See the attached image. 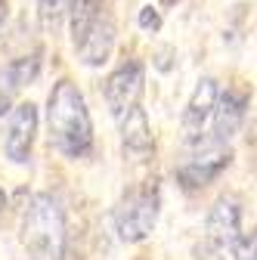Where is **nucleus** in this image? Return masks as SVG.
Listing matches in <instances>:
<instances>
[{
    "label": "nucleus",
    "instance_id": "1",
    "mask_svg": "<svg viewBox=\"0 0 257 260\" xmlns=\"http://www.w3.org/2000/svg\"><path fill=\"white\" fill-rule=\"evenodd\" d=\"M47 124H50V143L66 158H84L93 149V121L87 103L69 78H62L50 90Z\"/></svg>",
    "mask_w": 257,
    "mask_h": 260
},
{
    "label": "nucleus",
    "instance_id": "2",
    "mask_svg": "<svg viewBox=\"0 0 257 260\" xmlns=\"http://www.w3.org/2000/svg\"><path fill=\"white\" fill-rule=\"evenodd\" d=\"M22 245L31 260H66V217L53 195L38 192L25 202Z\"/></svg>",
    "mask_w": 257,
    "mask_h": 260
},
{
    "label": "nucleus",
    "instance_id": "3",
    "mask_svg": "<svg viewBox=\"0 0 257 260\" xmlns=\"http://www.w3.org/2000/svg\"><path fill=\"white\" fill-rule=\"evenodd\" d=\"M158 208H162V189L158 180H146L143 186L131 189L115 208V230L124 242H143L158 223Z\"/></svg>",
    "mask_w": 257,
    "mask_h": 260
},
{
    "label": "nucleus",
    "instance_id": "4",
    "mask_svg": "<svg viewBox=\"0 0 257 260\" xmlns=\"http://www.w3.org/2000/svg\"><path fill=\"white\" fill-rule=\"evenodd\" d=\"M230 161H233L230 146H223L220 140H214V146H205L202 152L186 158L177 168V183L186 186V189H202V186H208L211 180H217L223 171H227Z\"/></svg>",
    "mask_w": 257,
    "mask_h": 260
},
{
    "label": "nucleus",
    "instance_id": "5",
    "mask_svg": "<svg viewBox=\"0 0 257 260\" xmlns=\"http://www.w3.org/2000/svg\"><path fill=\"white\" fill-rule=\"evenodd\" d=\"M143 87H146V69L143 62H124L121 69H115L106 81V103L115 118L124 112H131L143 100Z\"/></svg>",
    "mask_w": 257,
    "mask_h": 260
},
{
    "label": "nucleus",
    "instance_id": "6",
    "mask_svg": "<svg viewBox=\"0 0 257 260\" xmlns=\"http://www.w3.org/2000/svg\"><path fill=\"white\" fill-rule=\"evenodd\" d=\"M35 134H38V109L31 106V103H22V106L10 109L7 134H4L7 158H10V161H16V165H25V161L31 158Z\"/></svg>",
    "mask_w": 257,
    "mask_h": 260
},
{
    "label": "nucleus",
    "instance_id": "7",
    "mask_svg": "<svg viewBox=\"0 0 257 260\" xmlns=\"http://www.w3.org/2000/svg\"><path fill=\"white\" fill-rule=\"evenodd\" d=\"M239 236H242V208L233 195H223L208 214V239L217 248H233Z\"/></svg>",
    "mask_w": 257,
    "mask_h": 260
},
{
    "label": "nucleus",
    "instance_id": "8",
    "mask_svg": "<svg viewBox=\"0 0 257 260\" xmlns=\"http://www.w3.org/2000/svg\"><path fill=\"white\" fill-rule=\"evenodd\" d=\"M217 81L214 78H202L199 87L192 90L189 96V103H186V112H183V130H186V140L189 143H196L202 137V130H205V121L211 118L214 106H217Z\"/></svg>",
    "mask_w": 257,
    "mask_h": 260
},
{
    "label": "nucleus",
    "instance_id": "9",
    "mask_svg": "<svg viewBox=\"0 0 257 260\" xmlns=\"http://www.w3.org/2000/svg\"><path fill=\"white\" fill-rule=\"evenodd\" d=\"M121 143H124V152L137 158V161H146L152 152H155V143H152V127H149V118L140 106H134L131 112H124L121 118Z\"/></svg>",
    "mask_w": 257,
    "mask_h": 260
},
{
    "label": "nucleus",
    "instance_id": "10",
    "mask_svg": "<svg viewBox=\"0 0 257 260\" xmlns=\"http://www.w3.org/2000/svg\"><path fill=\"white\" fill-rule=\"evenodd\" d=\"M245 112H248V96L239 93V90H227L223 96H217V106L211 112L214 118V140L227 143L239 134V127L245 121Z\"/></svg>",
    "mask_w": 257,
    "mask_h": 260
},
{
    "label": "nucleus",
    "instance_id": "11",
    "mask_svg": "<svg viewBox=\"0 0 257 260\" xmlns=\"http://www.w3.org/2000/svg\"><path fill=\"white\" fill-rule=\"evenodd\" d=\"M75 47H78V53L87 65H103L109 59L112 47H115V22L112 19H96L90 25V31Z\"/></svg>",
    "mask_w": 257,
    "mask_h": 260
},
{
    "label": "nucleus",
    "instance_id": "12",
    "mask_svg": "<svg viewBox=\"0 0 257 260\" xmlns=\"http://www.w3.org/2000/svg\"><path fill=\"white\" fill-rule=\"evenodd\" d=\"M100 10H103V0H72L69 19H72V41L75 44L90 31V25L100 19Z\"/></svg>",
    "mask_w": 257,
    "mask_h": 260
},
{
    "label": "nucleus",
    "instance_id": "13",
    "mask_svg": "<svg viewBox=\"0 0 257 260\" xmlns=\"http://www.w3.org/2000/svg\"><path fill=\"white\" fill-rule=\"evenodd\" d=\"M7 72H10L13 84L22 90L25 84H31V81L41 75V56H38V53H35V56H22V59H16V62L7 65Z\"/></svg>",
    "mask_w": 257,
    "mask_h": 260
},
{
    "label": "nucleus",
    "instance_id": "14",
    "mask_svg": "<svg viewBox=\"0 0 257 260\" xmlns=\"http://www.w3.org/2000/svg\"><path fill=\"white\" fill-rule=\"evenodd\" d=\"M69 4L66 0H38V19H41V28L47 35H56L59 25H62V16H66Z\"/></svg>",
    "mask_w": 257,
    "mask_h": 260
},
{
    "label": "nucleus",
    "instance_id": "15",
    "mask_svg": "<svg viewBox=\"0 0 257 260\" xmlns=\"http://www.w3.org/2000/svg\"><path fill=\"white\" fill-rule=\"evenodd\" d=\"M16 84H13V78H10V72L7 69H0V115L4 112H10V106H13V96H16Z\"/></svg>",
    "mask_w": 257,
    "mask_h": 260
},
{
    "label": "nucleus",
    "instance_id": "16",
    "mask_svg": "<svg viewBox=\"0 0 257 260\" xmlns=\"http://www.w3.org/2000/svg\"><path fill=\"white\" fill-rule=\"evenodd\" d=\"M140 28L143 31H158L162 28V13H158L155 7H143L140 10Z\"/></svg>",
    "mask_w": 257,
    "mask_h": 260
},
{
    "label": "nucleus",
    "instance_id": "17",
    "mask_svg": "<svg viewBox=\"0 0 257 260\" xmlns=\"http://www.w3.org/2000/svg\"><path fill=\"white\" fill-rule=\"evenodd\" d=\"M7 22V0H0V25Z\"/></svg>",
    "mask_w": 257,
    "mask_h": 260
},
{
    "label": "nucleus",
    "instance_id": "18",
    "mask_svg": "<svg viewBox=\"0 0 257 260\" xmlns=\"http://www.w3.org/2000/svg\"><path fill=\"white\" fill-rule=\"evenodd\" d=\"M4 208H7V192L0 189V211H4Z\"/></svg>",
    "mask_w": 257,
    "mask_h": 260
},
{
    "label": "nucleus",
    "instance_id": "19",
    "mask_svg": "<svg viewBox=\"0 0 257 260\" xmlns=\"http://www.w3.org/2000/svg\"><path fill=\"white\" fill-rule=\"evenodd\" d=\"M174 4H180V0H162V7H174Z\"/></svg>",
    "mask_w": 257,
    "mask_h": 260
},
{
    "label": "nucleus",
    "instance_id": "20",
    "mask_svg": "<svg viewBox=\"0 0 257 260\" xmlns=\"http://www.w3.org/2000/svg\"><path fill=\"white\" fill-rule=\"evenodd\" d=\"M248 260H257V251H254V254H251V257H248Z\"/></svg>",
    "mask_w": 257,
    "mask_h": 260
}]
</instances>
